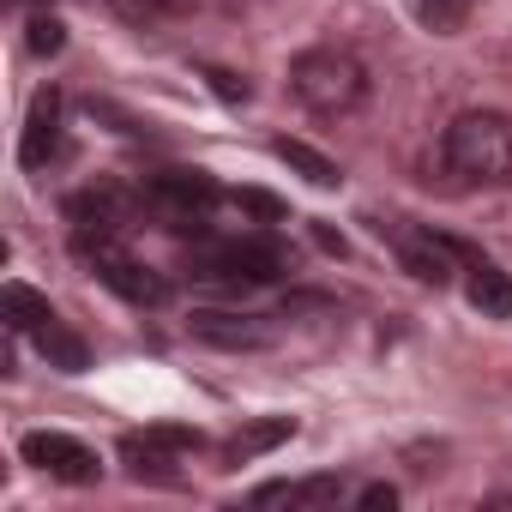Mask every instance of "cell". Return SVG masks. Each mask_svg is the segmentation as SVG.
<instances>
[{
  "label": "cell",
  "instance_id": "20",
  "mask_svg": "<svg viewBox=\"0 0 512 512\" xmlns=\"http://www.w3.org/2000/svg\"><path fill=\"white\" fill-rule=\"evenodd\" d=\"M139 440H145V446H157V452H175V458H187V452H199V446H205V434H199V428H145Z\"/></svg>",
  "mask_w": 512,
  "mask_h": 512
},
{
  "label": "cell",
  "instance_id": "17",
  "mask_svg": "<svg viewBox=\"0 0 512 512\" xmlns=\"http://www.w3.org/2000/svg\"><path fill=\"white\" fill-rule=\"evenodd\" d=\"M103 7L121 25H133V31H157L163 19H181L187 13V0H103Z\"/></svg>",
  "mask_w": 512,
  "mask_h": 512
},
{
  "label": "cell",
  "instance_id": "21",
  "mask_svg": "<svg viewBox=\"0 0 512 512\" xmlns=\"http://www.w3.org/2000/svg\"><path fill=\"white\" fill-rule=\"evenodd\" d=\"M235 205H241V211H253V217H266V223H284V217H290V211H284V199H278V193H260V187H241V193H235Z\"/></svg>",
  "mask_w": 512,
  "mask_h": 512
},
{
  "label": "cell",
  "instance_id": "18",
  "mask_svg": "<svg viewBox=\"0 0 512 512\" xmlns=\"http://www.w3.org/2000/svg\"><path fill=\"white\" fill-rule=\"evenodd\" d=\"M470 19V0H416V25L434 37H458Z\"/></svg>",
  "mask_w": 512,
  "mask_h": 512
},
{
  "label": "cell",
  "instance_id": "8",
  "mask_svg": "<svg viewBox=\"0 0 512 512\" xmlns=\"http://www.w3.org/2000/svg\"><path fill=\"white\" fill-rule=\"evenodd\" d=\"M19 452H25V464H37L43 476L67 482V488H91V482L103 476L97 452H91L85 440H73V434H55V428H37V434H25V440H19Z\"/></svg>",
  "mask_w": 512,
  "mask_h": 512
},
{
  "label": "cell",
  "instance_id": "9",
  "mask_svg": "<svg viewBox=\"0 0 512 512\" xmlns=\"http://www.w3.org/2000/svg\"><path fill=\"white\" fill-rule=\"evenodd\" d=\"M187 332L211 350H272L278 344V326L266 314H235V308H199Z\"/></svg>",
  "mask_w": 512,
  "mask_h": 512
},
{
  "label": "cell",
  "instance_id": "14",
  "mask_svg": "<svg viewBox=\"0 0 512 512\" xmlns=\"http://www.w3.org/2000/svg\"><path fill=\"white\" fill-rule=\"evenodd\" d=\"M470 308L482 320H512V278L494 266V260H470V284H464Z\"/></svg>",
  "mask_w": 512,
  "mask_h": 512
},
{
  "label": "cell",
  "instance_id": "10",
  "mask_svg": "<svg viewBox=\"0 0 512 512\" xmlns=\"http://www.w3.org/2000/svg\"><path fill=\"white\" fill-rule=\"evenodd\" d=\"M61 151H67L61 145V97L55 91H37L31 121H25V139H19V163L25 169H49Z\"/></svg>",
  "mask_w": 512,
  "mask_h": 512
},
{
  "label": "cell",
  "instance_id": "7",
  "mask_svg": "<svg viewBox=\"0 0 512 512\" xmlns=\"http://www.w3.org/2000/svg\"><path fill=\"white\" fill-rule=\"evenodd\" d=\"M139 211H145V193H127V187H115V181L85 187V193H73V199H67L73 241H91V235H121V229H133V217H139Z\"/></svg>",
  "mask_w": 512,
  "mask_h": 512
},
{
  "label": "cell",
  "instance_id": "12",
  "mask_svg": "<svg viewBox=\"0 0 512 512\" xmlns=\"http://www.w3.org/2000/svg\"><path fill=\"white\" fill-rule=\"evenodd\" d=\"M284 440H296V416H260V422L235 428V440L223 446V458H229V464H253V458L278 452Z\"/></svg>",
  "mask_w": 512,
  "mask_h": 512
},
{
  "label": "cell",
  "instance_id": "13",
  "mask_svg": "<svg viewBox=\"0 0 512 512\" xmlns=\"http://www.w3.org/2000/svg\"><path fill=\"white\" fill-rule=\"evenodd\" d=\"M31 344H37V356H43L55 374H85V368H91V344H85L73 326H61V320L37 326V332H31Z\"/></svg>",
  "mask_w": 512,
  "mask_h": 512
},
{
  "label": "cell",
  "instance_id": "6",
  "mask_svg": "<svg viewBox=\"0 0 512 512\" xmlns=\"http://www.w3.org/2000/svg\"><path fill=\"white\" fill-rule=\"evenodd\" d=\"M85 260H91V272L121 296V302H133V308H163L169 302V278L163 272H151L145 260H133V253L121 247V235H91V241H73Z\"/></svg>",
  "mask_w": 512,
  "mask_h": 512
},
{
  "label": "cell",
  "instance_id": "23",
  "mask_svg": "<svg viewBox=\"0 0 512 512\" xmlns=\"http://www.w3.org/2000/svg\"><path fill=\"white\" fill-rule=\"evenodd\" d=\"M205 79H211V91L223 97V103H247L253 91H247V79H235V73H223V67H199Z\"/></svg>",
  "mask_w": 512,
  "mask_h": 512
},
{
  "label": "cell",
  "instance_id": "2",
  "mask_svg": "<svg viewBox=\"0 0 512 512\" xmlns=\"http://www.w3.org/2000/svg\"><path fill=\"white\" fill-rule=\"evenodd\" d=\"M440 163L458 187H506L512 181V115L464 109L440 133Z\"/></svg>",
  "mask_w": 512,
  "mask_h": 512
},
{
  "label": "cell",
  "instance_id": "15",
  "mask_svg": "<svg viewBox=\"0 0 512 512\" xmlns=\"http://www.w3.org/2000/svg\"><path fill=\"white\" fill-rule=\"evenodd\" d=\"M0 320H7L13 338H31L37 326L55 320V308H49V296H37L31 284H7V290H0Z\"/></svg>",
  "mask_w": 512,
  "mask_h": 512
},
{
  "label": "cell",
  "instance_id": "1",
  "mask_svg": "<svg viewBox=\"0 0 512 512\" xmlns=\"http://www.w3.org/2000/svg\"><path fill=\"white\" fill-rule=\"evenodd\" d=\"M290 272V247L278 235H199L187 253V278L205 290H260Z\"/></svg>",
  "mask_w": 512,
  "mask_h": 512
},
{
  "label": "cell",
  "instance_id": "11",
  "mask_svg": "<svg viewBox=\"0 0 512 512\" xmlns=\"http://www.w3.org/2000/svg\"><path fill=\"white\" fill-rule=\"evenodd\" d=\"M350 500V482L344 476H308V482H266L253 494V506H302V512H326V506H344Z\"/></svg>",
  "mask_w": 512,
  "mask_h": 512
},
{
  "label": "cell",
  "instance_id": "16",
  "mask_svg": "<svg viewBox=\"0 0 512 512\" xmlns=\"http://www.w3.org/2000/svg\"><path fill=\"white\" fill-rule=\"evenodd\" d=\"M272 157L278 163H290L302 181H314V187H338L344 175H338V163L326 157V151H314L308 139H272Z\"/></svg>",
  "mask_w": 512,
  "mask_h": 512
},
{
  "label": "cell",
  "instance_id": "3",
  "mask_svg": "<svg viewBox=\"0 0 512 512\" xmlns=\"http://www.w3.org/2000/svg\"><path fill=\"white\" fill-rule=\"evenodd\" d=\"M290 97L320 121H344L368 103V67L350 49H302L290 61Z\"/></svg>",
  "mask_w": 512,
  "mask_h": 512
},
{
  "label": "cell",
  "instance_id": "5",
  "mask_svg": "<svg viewBox=\"0 0 512 512\" xmlns=\"http://www.w3.org/2000/svg\"><path fill=\"white\" fill-rule=\"evenodd\" d=\"M380 229V241H392V253H398V266L416 278V284H452V272H458V260L470 266V260H482V253H470L464 241H452V235H434V229H416V223H404V217H386V223H374Z\"/></svg>",
  "mask_w": 512,
  "mask_h": 512
},
{
  "label": "cell",
  "instance_id": "4",
  "mask_svg": "<svg viewBox=\"0 0 512 512\" xmlns=\"http://www.w3.org/2000/svg\"><path fill=\"white\" fill-rule=\"evenodd\" d=\"M145 211L163 223V229H175V235H199L205 223H211V211H217V181L205 175V169H157V175H145Z\"/></svg>",
  "mask_w": 512,
  "mask_h": 512
},
{
  "label": "cell",
  "instance_id": "24",
  "mask_svg": "<svg viewBox=\"0 0 512 512\" xmlns=\"http://www.w3.org/2000/svg\"><path fill=\"white\" fill-rule=\"evenodd\" d=\"M314 241H320V247H326V253H344V235H332V229H326V223H314Z\"/></svg>",
  "mask_w": 512,
  "mask_h": 512
},
{
  "label": "cell",
  "instance_id": "19",
  "mask_svg": "<svg viewBox=\"0 0 512 512\" xmlns=\"http://www.w3.org/2000/svg\"><path fill=\"white\" fill-rule=\"evenodd\" d=\"M25 43H31V55H43V61H49V55H61V49H67V25H61L55 13H37V19L25 25Z\"/></svg>",
  "mask_w": 512,
  "mask_h": 512
},
{
  "label": "cell",
  "instance_id": "22",
  "mask_svg": "<svg viewBox=\"0 0 512 512\" xmlns=\"http://www.w3.org/2000/svg\"><path fill=\"white\" fill-rule=\"evenodd\" d=\"M350 506H356V512H392V506H398V488H392V482H368V488L350 494Z\"/></svg>",
  "mask_w": 512,
  "mask_h": 512
}]
</instances>
